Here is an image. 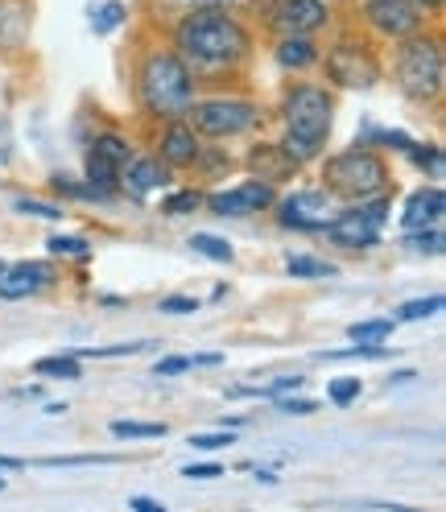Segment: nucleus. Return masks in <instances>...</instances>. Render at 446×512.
Masks as SVG:
<instances>
[{"label": "nucleus", "instance_id": "nucleus-31", "mask_svg": "<svg viewBox=\"0 0 446 512\" xmlns=\"http://www.w3.org/2000/svg\"><path fill=\"white\" fill-rule=\"evenodd\" d=\"M95 463H116L112 455H71V459H42V467H95Z\"/></svg>", "mask_w": 446, "mask_h": 512}, {"label": "nucleus", "instance_id": "nucleus-19", "mask_svg": "<svg viewBox=\"0 0 446 512\" xmlns=\"http://www.w3.org/2000/svg\"><path fill=\"white\" fill-rule=\"evenodd\" d=\"M162 182H166L162 162H149V157H137V162H129V190H133V195H149V190H157Z\"/></svg>", "mask_w": 446, "mask_h": 512}, {"label": "nucleus", "instance_id": "nucleus-7", "mask_svg": "<svg viewBox=\"0 0 446 512\" xmlns=\"http://www.w3.org/2000/svg\"><path fill=\"white\" fill-rule=\"evenodd\" d=\"M385 215H389V203L380 199V203H372V207H352V211L335 215L331 223H323V228H327L331 244L360 252V248H372V244L380 240V228H385Z\"/></svg>", "mask_w": 446, "mask_h": 512}, {"label": "nucleus", "instance_id": "nucleus-40", "mask_svg": "<svg viewBox=\"0 0 446 512\" xmlns=\"http://www.w3.org/2000/svg\"><path fill=\"white\" fill-rule=\"evenodd\" d=\"M129 504H133V508H141V512H162V504H157V500H149V496H133Z\"/></svg>", "mask_w": 446, "mask_h": 512}, {"label": "nucleus", "instance_id": "nucleus-18", "mask_svg": "<svg viewBox=\"0 0 446 512\" xmlns=\"http://www.w3.org/2000/svg\"><path fill=\"white\" fill-rule=\"evenodd\" d=\"M277 58H281V67L306 71V67H314V62H318V46L306 34H285V42L277 46Z\"/></svg>", "mask_w": 446, "mask_h": 512}, {"label": "nucleus", "instance_id": "nucleus-30", "mask_svg": "<svg viewBox=\"0 0 446 512\" xmlns=\"http://www.w3.org/2000/svg\"><path fill=\"white\" fill-rule=\"evenodd\" d=\"M203 203V195H195V190H182V195H170L166 203H162V211L166 215H186V211H195Z\"/></svg>", "mask_w": 446, "mask_h": 512}, {"label": "nucleus", "instance_id": "nucleus-14", "mask_svg": "<svg viewBox=\"0 0 446 512\" xmlns=\"http://www.w3.org/2000/svg\"><path fill=\"white\" fill-rule=\"evenodd\" d=\"M446 211V195L438 186L430 190H418V195H409L405 211H401V223H405V232H418V228H430V223H438Z\"/></svg>", "mask_w": 446, "mask_h": 512}, {"label": "nucleus", "instance_id": "nucleus-2", "mask_svg": "<svg viewBox=\"0 0 446 512\" xmlns=\"http://www.w3.org/2000/svg\"><path fill=\"white\" fill-rule=\"evenodd\" d=\"M331 133V100L323 87L314 83H302L290 91V100H285V157H294V166L310 162V157L323 149Z\"/></svg>", "mask_w": 446, "mask_h": 512}, {"label": "nucleus", "instance_id": "nucleus-32", "mask_svg": "<svg viewBox=\"0 0 446 512\" xmlns=\"http://www.w3.org/2000/svg\"><path fill=\"white\" fill-rule=\"evenodd\" d=\"M409 153H413V162H418V166H426L434 178L442 174V153H438L434 145H426V149H422V145H409Z\"/></svg>", "mask_w": 446, "mask_h": 512}, {"label": "nucleus", "instance_id": "nucleus-15", "mask_svg": "<svg viewBox=\"0 0 446 512\" xmlns=\"http://www.w3.org/2000/svg\"><path fill=\"white\" fill-rule=\"evenodd\" d=\"M162 157L170 166H190L199 162V141H195V128L186 124H170L166 137H162Z\"/></svg>", "mask_w": 446, "mask_h": 512}, {"label": "nucleus", "instance_id": "nucleus-29", "mask_svg": "<svg viewBox=\"0 0 446 512\" xmlns=\"http://www.w3.org/2000/svg\"><path fill=\"white\" fill-rule=\"evenodd\" d=\"M331 401L335 405H352L356 397H360V380H352V376H339V380H331Z\"/></svg>", "mask_w": 446, "mask_h": 512}, {"label": "nucleus", "instance_id": "nucleus-3", "mask_svg": "<svg viewBox=\"0 0 446 512\" xmlns=\"http://www.w3.org/2000/svg\"><path fill=\"white\" fill-rule=\"evenodd\" d=\"M141 100L153 116L178 120L195 104V79L178 54H149L141 67Z\"/></svg>", "mask_w": 446, "mask_h": 512}, {"label": "nucleus", "instance_id": "nucleus-41", "mask_svg": "<svg viewBox=\"0 0 446 512\" xmlns=\"http://www.w3.org/2000/svg\"><path fill=\"white\" fill-rule=\"evenodd\" d=\"M25 463L21 459H9V455H0V471H21Z\"/></svg>", "mask_w": 446, "mask_h": 512}, {"label": "nucleus", "instance_id": "nucleus-27", "mask_svg": "<svg viewBox=\"0 0 446 512\" xmlns=\"http://www.w3.org/2000/svg\"><path fill=\"white\" fill-rule=\"evenodd\" d=\"M120 21H124V5H116V0H108V5L91 17V29H95V34H112V29H116Z\"/></svg>", "mask_w": 446, "mask_h": 512}, {"label": "nucleus", "instance_id": "nucleus-38", "mask_svg": "<svg viewBox=\"0 0 446 512\" xmlns=\"http://www.w3.org/2000/svg\"><path fill=\"white\" fill-rule=\"evenodd\" d=\"M182 475L186 479H215L219 475V463H190V467H182Z\"/></svg>", "mask_w": 446, "mask_h": 512}, {"label": "nucleus", "instance_id": "nucleus-43", "mask_svg": "<svg viewBox=\"0 0 446 512\" xmlns=\"http://www.w3.org/2000/svg\"><path fill=\"white\" fill-rule=\"evenodd\" d=\"M0 492H5V479H0Z\"/></svg>", "mask_w": 446, "mask_h": 512}, {"label": "nucleus", "instance_id": "nucleus-26", "mask_svg": "<svg viewBox=\"0 0 446 512\" xmlns=\"http://www.w3.org/2000/svg\"><path fill=\"white\" fill-rule=\"evenodd\" d=\"M438 310H442V298L430 294V298H418V302H405V306L397 310V318H405V323H418V318H430V314H438Z\"/></svg>", "mask_w": 446, "mask_h": 512}, {"label": "nucleus", "instance_id": "nucleus-20", "mask_svg": "<svg viewBox=\"0 0 446 512\" xmlns=\"http://www.w3.org/2000/svg\"><path fill=\"white\" fill-rule=\"evenodd\" d=\"M190 248H195V252H203V256H211V261H219V265H232V256H236L228 240L207 236V232H195V236H190Z\"/></svg>", "mask_w": 446, "mask_h": 512}, {"label": "nucleus", "instance_id": "nucleus-4", "mask_svg": "<svg viewBox=\"0 0 446 512\" xmlns=\"http://www.w3.org/2000/svg\"><path fill=\"white\" fill-rule=\"evenodd\" d=\"M331 195H343V199H372L380 190L389 186V170L385 162L372 153V149H347L339 157L327 162V174H323Z\"/></svg>", "mask_w": 446, "mask_h": 512}, {"label": "nucleus", "instance_id": "nucleus-12", "mask_svg": "<svg viewBox=\"0 0 446 512\" xmlns=\"http://www.w3.org/2000/svg\"><path fill=\"white\" fill-rule=\"evenodd\" d=\"M281 223L285 228H323L327 223V195L323 190H298L281 203Z\"/></svg>", "mask_w": 446, "mask_h": 512}, {"label": "nucleus", "instance_id": "nucleus-6", "mask_svg": "<svg viewBox=\"0 0 446 512\" xmlns=\"http://www.w3.org/2000/svg\"><path fill=\"white\" fill-rule=\"evenodd\" d=\"M186 112L195 116L199 133L203 137H215V141L240 137V133H248V128L261 120L257 104H248V100H203V104H190Z\"/></svg>", "mask_w": 446, "mask_h": 512}, {"label": "nucleus", "instance_id": "nucleus-8", "mask_svg": "<svg viewBox=\"0 0 446 512\" xmlns=\"http://www.w3.org/2000/svg\"><path fill=\"white\" fill-rule=\"evenodd\" d=\"M327 75L343 87H372L380 79V67H376V58L356 46V42H339L331 54H327Z\"/></svg>", "mask_w": 446, "mask_h": 512}, {"label": "nucleus", "instance_id": "nucleus-1", "mask_svg": "<svg viewBox=\"0 0 446 512\" xmlns=\"http://www.w3.org/2000/svg\"><path fill=\"white\" fill-rule=\"evenodd\" d=\"M178 50H182V62H195L203 71H215V67H228V62L244 58L248 34L228 13L195 9L178 25Z\"/></svg>", "mask_w": 446, "mask_h": 512}, {"label": "nucleus", "instance_id": "nucleus-44", "mask_svg": "<svg viewBox=\"0 0 446 512\" xmlns=\"http://www.w3.org/2000/svg\"><path fill=\"white\" fill-rule=\"evenodd\" d=\"M0 273H5V265H0Z\"/></svg>", "mask_w": 446, "mask_h": 512}, {"label": "nucleus", "instance_id": "nucleus-34", "mask_svg": "<svg viewBox=\"0 0 446 512\" xmlns=\"http://www.w3.org/2000/svg\"><path fill=\"white\" fill-rule=\"evenodd\" d=\"M21 215H38V219H62V207H50V203H38V199H17L13 203Z\"/></svg>", "mask_w": 446, "mask_h": 512}, {"label": "nucleus", "instance_id": "nucleus-37", "mask_svg": "<svg viewBox=\"0 0 446 512\" xmlns=\"http://www.w3.org/2000/svg\"><path fill=\"white\" fill-rule=\"evenodd\" d=\"M195 310H199L195 298H166L162 302V314H195Z\"/></svg>", "mask_w": 446, "mask_h": 512}, {"label": "nucleus", "instance_id": "nucleus-11", "mask_svg": "<svg viewBox=\"0 0 446 512\" xmlns=\"http://www.w3.org/2000/svg\"><path fill=\"white\" fill-rule=\"evenodd\" d=\"M50 281H54V269H50V265H42V261H25V265H13V269H5V273H0V298H9V302H17V298H29V294L46 290Z\"/></svg>", "mask_w": 446, "mask_h": 512}, {"label": "nucleus", "instance_id": "nucleus-21", "mask_svg": "<svg viewBox=\"0 0 446 512\" xmlns=\"http://www.w3.org/2000/svg\"><path fill=\"white\" fill-rule=\"evenodd\" d=\"M38 376H58V380H79V360L75 356H50L34 364Z\"/></svg>", "mask_w": 446, "mask_h": 512}, {"label": "nucleus", "instance_id": "nucleus-16", "mask_svg": "<svg viewBox=\"0 0 446 512\" xmlns=\"http://www.w3.org/2000/svg\"><path fill=\"white\" fill-rule=\"evenodd\" d=\"M120 162L112 153H104L100 145H91V153H87V178H91V186L100 190V195H112L116 190V182H120Z\"/></svg>", "mask_w": 446, "mask_h": 512}, {"label": "nucleus", "instance_id": "nucleus-13", "mask_svg": "<svg viewBox=\"0 0 446 512\" xmlns=\"http://www.w3.org/2000/svg\"><path fill=\"white\" fill-rule=\"evenodd\" d=\"M273 21L281 34H314V29L327 21V5L323 0H281Z\"/></svg>", "mask_w": 446, "mask_h": 512}, {"label": "nucleus", "instance_id": "nucleus-22", "mask_svg": "<svg viewBox=\"0 0 446 512\" xmlns=\"http://www.w3.org/2000/svg\"><path fill=\"white\" fill-rule=\"evenodd\" d=\"M409 248L413 252H430V256H438L442 248H446V236L438 232V223H430V228H418L409 236Z\"/></svg>", "mask_w": 446, "mask_h": 512}, {"label": "nucleus", "instance_id": "nucleus-25", "mask_svg": "<svg viewBox=\"0 0 446 512\" xmlns=\"http://www.w3.org/2000/svg\"><path fill=\"white\" fill-rule=\"evenodd\" d=\"M389 335H393L389 318H376V323H356V327H352V339H356V343H385Z\"/></svg>", "mask_w": 446, "mask_h": 512}, {"label": "nucleus", "instance_id": "nucleus-28", "mask_svg": "<svg viewBox=\"0 0 446 512\" xmlns=\"http://www.w3.org/2000/svg\"><path fill=\"white\" fill-rule=\"evenodd\" d=\"M195 364H219V356H174V360H162L157 364V376H178V372H186V368H195Z\"/></svg>", "mask_w": 446, "mask_h": 512}, {"label": "nucleus", "instance_id": "nucleus-42", "mask_svg": "<svg viewBox=\"0 0 446 512\" xmlns=\"http://www.w3.org/2000/svg\"><path fill=\"white\" fill-rule=\"evenodd\" d=\"M413 5H418V9H438L442 0H413Z\"/></svg>", "mask_w": 446, "mask_h": 512}, {"label": "nucleus", "instance_id": "nucleus-10", "mask_svg": "<svg viewBox=\"0 0 446 512\" xmlns=\"http://www.w3.org/2000/svg\"><path fill=\"white\" fill-rule=\"evenodd\" d=\"M273 203V186L269 182H240V186H232V190H223V195H211L207 199V207L215 211V215H257V211H265Z\"/></svg>", "mask_w": 446, "mask_h": 512}, {"label": "nucleus", "instance_id": "nucleus-24", "mask_svg": "<svg viewBox=\"0 0 446 512\" xmlns=\"http://www.w3.org/2000/svg\"><path fill=\"white\" fill-rule=\"evenodd\" d=\"M290 269L294 277H335V265H327V261H314V256H290Z\"/></svg>", "mask_w": 446, "mask_h": 512}, {"label": "nucleus", "instance_id": "nucleus-33", "mask_svg": "<svg viewBox=\"0 0 446 512\" xmlns=\"http://www.w3.org/2000/svg\"><path fill=\"white\" fill-rule=\"evenodd\" d=\"M50 252L54 256H87V240H79V236H54Z\"/></svg>", "mask_w": 446, "mask_h": 512}, {"label": "nucleus", "instance_id": "nucleus-35", "mask_svg": "<svg viewBox=\"0 0 446 512\" xmlns=\"http://www.w3.org/2000/svg\"><path fill=\"white\" fill-rule=\"evenodd\" d=\"M190 446H199V451H219V446H232V434H190Z\"/></svg>", "mask_w": 446, "mask_h": 512}, {"label": "nucleus", "instance_id": "nucleus-5", "mask_svg": "<svg viewBox=\"0 0 446 512\" xmlns=\"http://www.w3.org/2000/svg\"><path fill=\"white\" fill-rule=\"evenodd\" d=\"M397 79H401V91L409 100H438L442 95V83H446V67H442V46L430 42V38H418L401 50V62H397Z\"/></svg>", "mask_w": 446, "mask_h": 512}, {"label": "nucleus", "instance_id": "nucleus-23", "mask_svg": "<svg viewBox=\"0 0 446 512\" xmlns=\"http://www.w3.org/2000/svg\"><path fill=\"white\" fill-rule=\"evenodd\" d=\"M116 438H162L166 426L162 422H112Z\"/></svg>", "mask_w": 446, "mask_h": 512}, {"label": "nucleus", "instance_id": "nucleus-39", "mask_svg": "<svg viewBox=\"0 0 446 512\" xmlns=\"http://www.w3.org/2000/svg\"><path fill=\"white\" fill-rule=\"evenodd\" d=\"M9 149H13V145H9V124L0 120V162H9Z\"/></svg>", "mask_w": 446, "mask_h": 512}, {"label": "nucleus", "instance_id": "nucleus-36", "mask_svg": "<svg viewBox=\"0 0 446 512\" xmlns=\"http://www.w3.org/2000/svg\"><path fill=\"white\" fill-rule=\"evenodd\" d=\"M277 413H290V418H302V413H314V401H306V397H285V401H277Z\"/></svg>", "mask_w": 446, "mask_h": 512}, {"label": "nucleus", "instance_id": "nucleus-9", "mask_svg": "<svg viewBox=\"0 0 446 512\" xmlns=\"http://www.w3.org/2000/svg\"><path fill=\"white\" fill-rule=\"evenodd\" d=\"M364 13L385 38H413L422 29V9L413 0H368Z\"/></svg>", "mask_w": 446, "mask_h": 512}, {"label": "nucleus", "instance_id": "nucleus-17", "mask_svg": "<svg viewBox=\"0 0 446 512\" xmlns=\"http://www.w3.org/2000/svg\"><path fill=\"white\" fill-rule=\"evenodd\" d=\"M248 162H252V170L261 174V182H277V178H285L294 170V157H285L281 145H257V153H252Z\"/></svg>", "mask_w": 446, "mask_h": 512}]
</instances>
